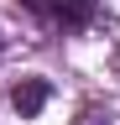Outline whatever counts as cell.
<instances>
[{"label":"cell","instance_id":"1","mask_svg":"<svg viewBox=\"0 0 120 125\" xmlns=\"http://www.w3.org/2000/svg\"><path fill=\"white\" fill-rule=\"evenodd\" d=\"M94 16H99L94 0H52V5H47V21H52V26H63V37L89 31V26H94Z\"/></svg>","mask_w":120,"mask_h":125},{"label":"cell","instance_id":"2","mask_svg":"<svg viewBox=\"0 0 120 125\" xmlns=\"http://www.w3.org/2000/svg\"><path fill=\"white\" fill-rule=\"evenodd\" d=\"M47 99H52V83H47V78H21V83L11 89V109H16L21 120H37Z\"/></svg>","mask_w":120,"mask_h":125},{"label":"cell","instance_id":"3","mask_svg":"<svg viewBox=\"0 0 120 125\" xmlns=\"http://www.w3.org/2000/svg\"><path fill=\"white\" fill-rule=\"evenodd\" d=\"M0 52H5V47H0Z\"/></svg>","mask_w":120,"mask_h":125}]
</instances>
